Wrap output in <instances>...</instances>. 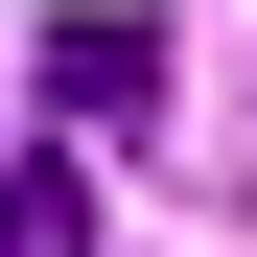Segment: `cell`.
I'll return each instance as SVG.
<instances>
[{
	"label": "cell",
	"instance_id": "cell-1",
	"mask_svg": "<svg viewBox=\"0 0 257 257\" xmlns=\"http://www.w3.org/2000/svg\"><path fill=\"white\" fill-rule=\"evenodd\" d=\"M141 94H164V24H141V0H70V24H47V117H70V141H117Z\"/></svg>",
	"mask_w": 257,
	"mask_h": 257
},
{
	"label": "cell",
	"instance_id": "cell-2",
	"mask_svg": "<svg viewBox=\"0 0 257 257\" xmlns=\"http://www.w3.org/2000/svg\"><path fill=\"white\" fill-rule=\"evenodd\" d=\"M0 257H94V164H70V141L0 164Z\"/></svg>",
	"mask_w": 257,
	"mask_h": 257
}]
</instances>
